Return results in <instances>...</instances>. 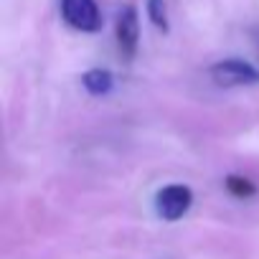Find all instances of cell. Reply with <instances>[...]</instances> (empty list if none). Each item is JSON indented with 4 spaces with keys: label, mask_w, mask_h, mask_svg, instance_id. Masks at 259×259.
<instances>
[{
    "label": "cell",
    "mask_w": 259,
    "mask_h": 259,
    "mask_svg": "<svg viewBox=\"0 0 259 259\" xmlns=\"http://www.w3.org/2000/svg\"><path fill=\"white\" fill-rule=\"evenodd\" d=\"M81 84H84V89H87L92 97H104V94L112 89L114 79H112V74H109L107 69H89V71L81 76Z\"/></svg>",
    "instance_id": "5b68a950"
},
{
    "label": "cell",
    "mask_w": 259,
    "mask_h": 259,
    "mask_svg": "<svg viewBox=\"0 0 259 259\" xmlns=\"http://www.w3.org/2000/svg\"><path fill=\"white\" fill-rule=\"evenodd\" d=\"M148 16H150V21L158 28L168 31V13H165V3H163V0H148Z\"/></svg>",
    "instance_id": "52a82bcc"
},
{
    "label": "cell",
    "mask_w": 259,
    "mask_h": 259,
    "mask_svg": "<svg viewBox=\"0 0 259 259\" xmlns=\"http://www.w3.org/2000/svg\"><path fill=\"white\" fill-rule=\"evenodd\" d=\"M114 33H117L119 54H122L124 59H133V56L138 54V44H140V18H138V11H135L133 6H124V8L117 13Z\"/></svg>",
    "instance_id": "277c9868"
},
{
    "label": "cell",
    "mask_w": 259,
    "mask_h": 259,
    "mask_svg": "<svg viewBox=\"0 0 259 259\" xmlns=\"http://www.w3.org/2000/svg\"><path fill=\"white\" fill-rule=\"evenodd\" d=\"M61 18L66 26L81 33H97L102 28L97 0H61Z\"/></svg>",
    "instance_id": "6da1fadb"
},
{
    "label": "cell",
    "mask_w": 259,
    "mask_h": 259,
    "mask_svg": "<svg viewBox=\"0 0 259 259\" xmlns=\"http://www.w3.org/2000/svg\"><path fill=\"white\" fill-rule=\"evenodd\" d=\"M211 79L219 87H251L259 84V69L244 59H224L211 66Z\"/></svg>",
    "instance_id": "3957f363"
},
{
    "label": "cell",
    "mask_w": 259,
    "mask_h": 259,
    "mask_svg": "<svg viewBox=\"0 0 259 259\" xmlns=\"http://www.w3.org/2000/svg\"><path fill=\"white\" fill-rule=\"evenodd\" d=\"M226 188H229V193L236 196V198H251V196L256 193L254 183L246 181V178H241V176H229V178H226Z\"/></svg>",
    "instance_id": "8992f818"
},
{
    "label": "cell",
    "mask_w": 259,
    "mask_h": 259,
    "mask_svg": "<svg viewBox=\"0 0 259 259\" xmlns=\"http://www.w3.org/2000/svg\"><path fill=\"white\" fill-rule=\"evenodd\" d=\"M193 206V191L183 183H170L158 191L155 196V211L163 221H178L188 213Z\"/></svg>",
    "instance_id": "7a4b0ae2"
}]
</instances>
